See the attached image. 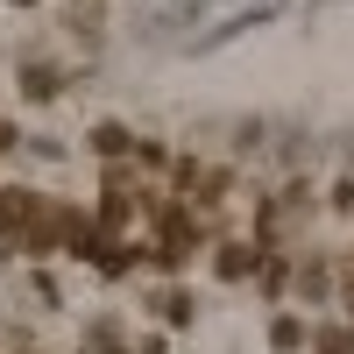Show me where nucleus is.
I'll use <instances>...</instances> for the list:
<instances>
[{
  "label": "nucleus",
  "mask_w": 354,
  "mask_h": 354,
  "mask_svg": "<svg viewBox=\"0 0 354 354\" xmlns=\"http://www.w3.org/2000/svg\"><path fill=\"white\" fill-rule=\"evenodd\" d=\"M36 227H43V198L28 192V185H8V192H0V241H8V248H28V241H36Z\"/></svg>",
  "instance_id": "nucleus-1"
},
{
  "label": "nucleus",
  "mask_w": 354,
  "mask_h": 354,
  "mask_svg": "<svg viewBox=\"0 0 354 354\" xmlns=\"http://www.w3.org/2000/svg\"><path fill=\"white\" fill-rule=\"evenodd\" d=\"M255 255H262V241H227V248L213 255V270H220V277H248Z\"/></svg>",
  "instance_id": "nucleus-2"
},
{
  "label": "nucleus",
  "mask_w": 354,
  "mask_h": 354,
  "mask_svg": "<svg viewBox=\"0 0 354 354\" xmlns=\"http://www.w3.org/2000/svg\"><path fill=\"white\" fill-rule=\"evenodd\" d=\"M93 149H100V156H135L142 142H135V135H128L121 121H106V128H93Z\"/></svg>",
  "instance_id": "nucleus-3"
},
{
  "label": "nucleus",
  "mask_w": 354,
  "mask_h": 354,
  "mask_svg": "<svg viewBox=\"0 0 354 354\" xmlns=\"http://www.w3.org/2000/svg\"><path fill=\"white\" fill-rule=\"evenodd\" d=\"M156 312L170 319V326H192V319H198V305H192V290H163V298H156Z\"/></svg>",
  "instance_id": "nucleus-4"
},
{
  "label": "nucleus",
  "mask_w": 354,
  "mask_h": 354,
  "mask_svg": "<svg viewBox=\"0 0 354 354\" xmlns=\"http://www.w3.org/2000/svg\"><path fill=\"white\" fill-rule=\"evenodd\" d=\"M135 262H142V248H100V270H106V277H128Z\"/></svg>",
  "instance_id": "nucleus-5"
},
{
  "label": "nucleus",
  "mask_w": 354,
  "mask_h": 354,
  "mask_svg": "<svg viewBox=\"0 0 354 354\" xmlns=\"http://www.w3.org/2000/svg\"><path fill=\"white\" fill-rule=\"evenodd\" d=\"M270 340L290 354V347H305V319H277V326H270Z\"/></svg>",
  "instance_id": "nucleus-6"
},
{
  "label": "nucleus",
  "mask_w": 354,
  "mask_h": 354,
  "mask_svg": "<svg viewBox=\"0 0 354 354\" xmlns=\"http://www.w3.org/2000/svg\"><path fill=\"white\" fill-rule=\"evenodd\" d=\"M21 93H28V100H57V78H50V71H21Z\"/></svg>",
  "instance_id": "nucleus-7"
},
{
  "label": "nucleus",
  "mask_w": 354,
  "mask_h": 354,
  "mask_svg": "<svg viewBox=\"0 0 354 354\" xmlns=\"http://www.w3.org/2000/svg\"><path fill=\"white\" fill-rule=\"evenodd\" d=\"M298 290H305V298H319V290H326V270H319V262H312V270H298Z\"/></svg>",
  "instance_id": "nucleus-8"
},
{
  "label": "nucleus",
  "mask_w": 354,
  "mask_h": 354,
  "mask_svg": "<svg viewBox=\"0 0 354 354\" xmlns=\"http://www.w3.org/2000/svg\"><path fill=\"white\" fill-rule=\"evenodd\" d=\"M128 354H163V340H135V347H128Z\"/></svg>",
  "instance_id": "nucleus-9"
},
{
  "label": "nucleus",
  "mask_w": 354,
  "mask_h": 354,
  "mask_svg": "<svg viewBox=\"0 0 354 354\" xmlns=\"http://www.w3.org/2000/svg\"><path fill=\"white\" fill-rule=\"evenodd\" d=\"M347 305H354V270H347Z\"/></svg>",
  "instance_id": "nucleus-10"
},
{
  "label": "nucleus",
  "mask_w": 354,
  "mask_h": 354,
  "mask_svg": "<svg viewBox=\"0 0 354 354\" xmlns=\"http://www.w3.org/2000/svg\"><path fill=\"white\" fill-rule=\"evenodd\" d=\"M21 8H28V0H21Z\"/></svg>",
  "instance_id": "nucleus-11"
}]
</instances>
